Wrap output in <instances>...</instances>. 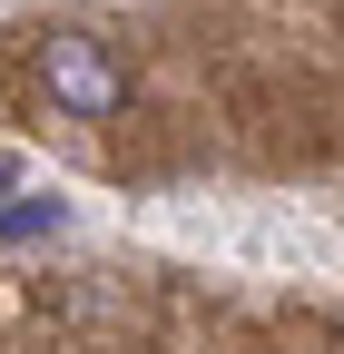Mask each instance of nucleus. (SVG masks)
Wrapping results in <instances>:
<instances>
[{
  "mask_svg": "<svg viewBox=\"0 0 344 354\" xmlns=\"http://www.w3.org/2000/svg\"><path fill=\"white\" fill-rule=\"evenodd\" d=\"M39 88H50L69 118H118L128 109V79H118V59L99 50L89 30H50V39H39Z\"/></svg>",
  "mask_w": 344,
  "mask_h": 354,
  "instance_id": "nucleus-1",
  "label": "nucleus"
},
{
  "mask_svg": "<svg viewBox=\"0 0 344 354\" xmlns=\"http://www.w3.org/2000/svg\"><path fill=\"white\" fill-rule=\"evenodd\" d=\"M69 227V207L59 197H30V207H0V246H20V236H59Z\"/></svg>",
  "mask_w": 344,
  "mask_h": 354,
  "instance_id": "nucleus-2",
  "label": "nucleus"
}]
</instances>
